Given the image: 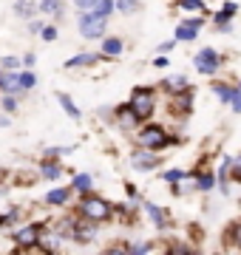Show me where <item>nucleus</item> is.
Instances as JSON below:
<instances>
[{"instance_id": "19", "label": "nucleus", "mask_w": 241, "mask_h": 255, "mask_svg": "<svg viewBox=\"0 0 241 255\" xmlns=\"http://www.w3.org/2000/svg\"><path fill=\"white\" fill-rule=\"evenodd\" d=\"M37 11H40V6L34 3V0H14V14H17V17L31 20Z\"/></svg>"}, {"instance_id": "22", "label": "nucleus", "mask_w": 241, "mask_h": 255, "mask_svg": "<svg viewBox=\"0 0 241 255\" xmlns=\"http://www.w3.org/2000/svg\"><path fill=\"white\" fill-rule=\"evenodd\" d=\"M91 184H94L91 173H77L74 179H71V190L74 193H88L91 190Z\"/></svg>"}, {"instance_id": "29", "label": "nucleus", "mask_w": 241, "mask_h": 255, "mask_svg": "<svg viewBox=\"0 0 241 255\" xmlns=\"http://www.w3.org/2000/svg\"><path fill=\"white\" fill-rule=\"evenodd\" d=\"M187 170H182V167H170V170H165L162 173V179H165L167 184H176V182H182V179H187Z\"/></svg>"}, {"instance_id": "39", "label": "nucleus", "mask_w": 241, "mask_h": 255, "mask_svg": "<svg viewBox=\"0 0 241 255\" xmlns=\"http://www.w3.org/2000/svg\"><path fill=\"white\" fill-rule=\"evenodd\" d=\"M34 63H37V57H34V54H26V57H23V65H26V68H31Z\"/></svg>"}, {"instance_id": "20", "label": "nucleus", "mask_w": 241, "mask_h": 255, "mask_svg": "<svg viewBox=\"0 0 241 255\" xmlns=\"http://www.w3.org/2000/svg\"><path fill=\"white\" fill-rule=\"evenodd\" d=\"M40 14H51V17H63L65 14V3L63 0H40Z\"/></svg>"}, {"instance_id": "28", "label": "nucleus", "mask_w": 241, "mask_h": 255, "mask_svg": "<svg viewBox=\"0 0 241 255\" xmlns=\"http://www.w3.org/2000/svg\"><path fill=\"white\" fill-rule=\"evenodd\" d=\"M17 80H20V91H23V94L31 91V88L37 85V77H34L31 71H28V68H26V71H20V74H17Z\"/></svg>"}, {"instance_id": "40", "label": "nucleus", "mask_w": 241, "mask_h": 255, "mask_svg": "<svg viewBox=\"0 0 241 255\" xmlns=\"http://www.w3.org/2000/svg\"><path fill=\"white\" fill-rule=\"evenodd\" d=\"M170 48H173V43H162V46H159V51H162V54H167Z\"/></svg>"}, {"instance_id": "35", "label": "nucleus", "mask_w": 241, "mask_h": 255, "mask_svg": "<svg viewBox=\"0 0 241 255\" xmlns=\"http://www.w3.org/2000/svg\"><path fill=\"white\" fill-rule=\"evenodd\" d=\"M97 3H100V0H74V6H77L80 11H91Z\"/></svg>"}, {"instance_id": "23", "label": "nucleus", "mask_w": 241, "mask_h": 255, "mask_svg": "<svg viewBox=\"0 0 241 255\" xmlns=\"http://www.w3.org/2000/svg\"><path fill=\"white\" fill-rule=\"evenodd\" d=\"M213 91H216V97H219L224 105H230V100L236 97V91H239V88H233V85H224V82H213Z\"/></svg>"}, {"instance_id": "13", "label": "nucleus", "mask_w": 241, "mask_h": 255, "mask_svg": "<svg viewBox=\"0 0 241 255\" xmlns=\"http://www.w3.org/2000/svg\"><path fill=\"white\" fill-rule=\"evenodd\" d=\"M0 94H23L20 91V80H17V71H3L0 68Z\"/></svg>"}, {"instance_id": "32", "label": "nucleus", "mask_w": 241, "mask_h": 255, "mask_svg": "<svg viewBox=\"0 0 241 255\" xmlns=\"http://www.w3.org/2000/svg\"><path fill=\"white\" fill-rule=\"evenodd\" d=\"M224 238H230L233 244H236V247H239V250H241V221H236V224H233V227H230V233H227V236H224Z\"/></svg>"}, {"instance_id": "17", "label": "nucleus", "mask_w": 241, "mask_h": 255, "mask_svg": "<svg viewBox=\"0 0 241 255\" xmlns=\"http://www.w3.org/2000/svg\"><path fill=\"white\" fill-rule=\"evenodd\" d=\"M40 176L43 179H48V182H54V179H60L63 176V164L57 162V159H43V164H40Z\"/></svg>"}, {"instance_id": "36", "label": "nucleus", "mask_w": 241, "mask_h": 255, "mask_svg": "<svg viewBox=\"0 0 241 255\" xmlns=\"http://www.w3.org/2000/svg\"><path fill=\"white\" fill-rule=\"evenodd\" d=\"M230 108L236 111V114H241V91H236V97L230 100Z\"/></svg>"}, {"instance_id": "31", "label": "nucleus", "mask_w": 241, "mask_h": 255, "mask_svg": "<svg viewBox=\"0 0 241 255\" xmlns=\"http://www.w3.org/2000/svg\"><path fill=\"white\" fill-rule=\"evenodd\" d=\"M139 9V0H117V11L120 14H133Z\"/></svg>"}, {"instance_id": "27", "label": "nucleus", "mask_w": 241, "mask_h": 255, "mask_svg": "<svg viewBox=\"0 0 241 255\" xmlns=\"http://www.w3.org/2000/svg\"><path fill=\"white\" fill-rule=\"evenodd\" d=\"M114 9H117V0H100V3H97V6H94L91 11H97V14H100V17H111L114 14Z\"/></svg>"}, {"instance_id": "1", "label": "nucleus", "mask_w": 241, "mask_h": 255, "mask_svg": "<svg viewBox=\"0 0 241 255\" xmlns=\"http://www.w3.org/2000/svg\"><path fill=\"white\" fill-rule=\"evenodd\" d=\"M77 216H83L88 221H97V224H105V221H111L114 216V204L108 199H102V196H94L91 190L83 193V199L77 204Z\"/></svg>"}, {"instance_id": "26", "label": "nucleus", "mask_w": 241, "mask_h": 255, "mask_svg": "<svg viewBox=\"0 0 241 255\" xmlns=\"http://www.w3.org/2000/svg\"><path fill=\"white\" fill-rule=\"evenodd\" d=\"M236 11H239V6H236V3H224L222 11L216 14V26H219V23H230V20L236 17Z\"/></svg>"}, {"instance_id": "24", "label": "nucleus", "mask_w": 241, "mask_h": 255, "mask_svg": "<svg viewBox=\"0 0 241 255\" xmlns=\"http://www.w3.org/2000/svg\"><path fill=\"white\" fill-rule=\"evenodd\" d=\"M193 179H196V190H202V193H207V190L216 187V176L213 173H193Z\"/></svg>"}, {"instance_id": "41", "label": "nucleus", "mask_w": 241, "mask_h": 255, "mask_svg": "<svg viewBox=\"0 0 241 255\" xmlns=\"http://www.w3.org/2000/svg\"><path fill=\"white\" fill-rule=\"evenodd\" d=\"M9 125V117H0V128H6Z\"/></svg>"}, {"instance_id": "15", "label": "nucleus", "mask_w": 241, "mask_h": 255, "mask_svg": "<svg viewBox=\"0 0 241 255\" xmlns=\"http://www.w3.org/2000/svg\"><path fill=\"white\" fill-rule=\"evenodd\" d=\"M142 207H145V213L150 216V221L156 224L159 230H165V227H170V221H167V213L162 207H156L153 201H142Z\"/></svg>"}, {"instance_id": "21", "label": "nucleus", "mask_w": 241, "mask_h": 255, "mask_svg": "<svg viewBox=\"0 0 241 255\" xmlns=\"http://www.w3.org/2000/svg\"><path fill=\"white\" fill-rule=\"evenodd\" d=\"M57 102L63 105V111H65V114H68L71 119H83V111L77 108V105H74V100H71L68 94H63V91H60V94H57Z\"/></svg>"}, {"instance_id": "7", "label": "nucleus", "mask_w": 241, "mask_h": 255, "mask_svg": "<svg viewBox=\"0 0 241 255\" xmlns=\"http://www.w3.org/2000/svg\"><path fill=\"white\" fill-rule=\"evenodd\" d=\"M71 241L74 244H91L94 238H97V221H88L83 216H77L74 224H71Z\"/></svg>"}, {"instance_id": "38", "label": "nucleus", "mask_w": 241, "mask_h": 255, "mask_svg": "<svg viewBox=\"0 0 241 255\" xmlns=\"http://www.w3.org/2000/svg\"><path fill=\"white\" fill-rule=\"evenodd\" d=\"M28 31L40 34V31H43V23H40V20H31V23H28Z\"/></svg>"}, {"instance_id": "25", "label": "nucleus", "mask_w": 241, "mask_h": 255, "mask_svg": "<svg viewBox=\"0 0 241 255\" xmlns=\"http://www.w3.org/2000/svg\"><path fill=\"white\" fill-rule=\"evenodd\" d=\"M176 9L179 11H204V14H207L204 0H176Z\"/></svg>"}, {"instance_id": "6", "label": "nucleus", "mask_w": 241, "mask_h": 255, "mask_svg": "<svg viewBox=\"0 0 241 255\" xmlns=\"http://www.w3.org/2000/svg\"><path fill=\"white\" fill-rule=\"evenodd\" d=\"M193 65H196L199 74H207V77H210V74H216L224 65V57L219 54L216 48H202V51L193 57Z\"/></svg>"}, {"instance_id": "42", "label": "nucleus", "mask_w": 241, "mask_h": 255, "mask_svg": "<svg viewBox=\"0 0 241 255\" xmlns=\"http://www.w3.org/2000/svg\"><path fill=\"white\" fill-rule=\"evenodd\" d=\"M239 91H241V82H239Z\"/></svg>"}, {"instance_id": "34", "label": "nucleus", "mask_w": 241, "mask_h": 255, "mask_svg": "<svg viewBox=\"0 0 241 255\" xmlns=\"http://www.w3.org/2000/svg\"><path fill=\"white\" fill-rule=\"evenodd\" d=\"M40 37H43L46 43H54V40H57V26H43V31H40Z\"/></svg>"}, {"instance_id": "10", "label": "nucleus", "mask_w": 241, "mask_h": 255, "mask_svg": "<svg viewBox=\"0 0 241 255\" xmlns=\"http://www.w3.org/2000/svg\"><path fill=\"white\" fill-rule=\"evenodd\" d=\"M114 119H117V125H120L122 130H136V128L142 125V119L133 114L130 105H120V108L114 111Z\"/></svg>"}, {"instance_id": "16", "label": "nucleus", "mask_w": 241, "mask_h": 255, "mask_svg": "<svg viewBox=\"0 0 241 255\" xmlns=\"http://www.w3.org/2000/svg\"><path fill=\"white\" fill-rule=\"evenodd\" d=\"M71 187H57V190L46 193V204H51V207H65L68 201H71Z\"/></svg>"}, {"instance_id": "8", "label": "nucleus", "mask_w": 241, "mask_h": 255, "mask_svg": "<svg viewBox=\"0 0 241 255\" xmlns=\"http://www.w3.org/2000/svg\"><path fill=\"white\" fill-rule=\"evenodd\" d=\"M159 162H162L159 153L156 150H148V147H142V150H133V153H130V164H133L136 173H150V170H156Z\"/></svg>"}, {"instance_id": "14", "label": "nucleus", "mask_w": 241, "mask_h": 255, "mask_svg": "<svg viewBox=\"0 0 241 255\" xmlns=\"http://www.w3.org/2000/svg\"><path fill=\"white\" fill-rule=\"evenodd\" d=\"M187 88H190V80H187L185 74H173V77L162 80V91H167V94H182Z\"/></svg>"}, {"instance_id": "18", "label": "nucleus", "mask_w": 241, "mask_h": 255, "mask_svg": "<svg viewBox=\"0 0 241 255\" xmlns=\"http://www.w3.org/2000/svg\"><path fill=\"white\" fill-rule=\"evenodd\" d=\"M97 60H102V54L83 51V54H77V57H71V60H65V68H88V65H94Z\"/></svg>"}, {"instance_id": "37", "label": "nucleus", "mask_w": 241, "mask_h": 255, "mask_svg": "<svg viewBox=\"0 0 241 255\" xmlns=\"http://www.w3.org/2000/svg\"><path fill=\"white\" fill-rule=\"evenodd\" d=\"M167 63H170V60H167L165 54H156V60H153V65H156V68H165Z\"/></svg>"}, {"instance_id": "12", "label": "nucleus", "mask_w": 241, "mask_h": 255, "mask_svg": "<svg viewBox=\"0 0 241 255\" xmlns=\"http://www.w3.org/2000/svg\"><path fill=\"white\" fill-rule=\"evenodd\" d=\"M125 51V43H122V37H102V60H114V57H120Z\"/></svg>"}, {"instance_id": "3", "label": "nucleus", "mask_w": 241, "mask_h": 255, "mask_svg": "<svg viewBox=\"0 0 241 255\" xmlns=\"http://www.w3.org/2000/svg\"><path fill=\"white\" fill-rule=\"evenodd\" d=\"M77 26H80L83 40H102L105 31H108V20L100 17L97 11H83V14L77 17Z\"/></svg>"}, {"instance_id": "4", "label": "nucleus", "mask_w": 241, "mask_h": 255, "mask_svg": "<svg viewBox=\"0 0 241 255\" xmlns=\"http://www.w3.org/2000/svg\"><path fill=\"white\" fill-rule=\"evenodd\" d=\"M128 105L133 108V114L145 122V119H150L153 111H156V91H153V88H133Z\"/></svg>"}, {"instance_id": "33", "label": "nucleus", "mask_w": 241, "mask_h": 255, "mask_svg": "<svg viewBox=\"0 0 241 255\" xmlns=\"http://www.w3.org/2000/svg\"><path fill=\"white\" fill-rule=\"evenodd\" d=\"M20 63H23V60H17V57H3V60H0V68H3V71H17Z\"/></svg>"}, {"instance_id": "9", "label": "nucleus", "mask_w": 241, "mask_h": 255, "mask_svg": "<svg viewBox=\"0 0 241 255\" xmlns=\"http://www.w3.org/2000/svg\"><path fill=\"white\" fill-rule=\"evenodd\" d=\"M204 26V17H182V23L176 26V40H185V43H193L199 31Z\"/></svg>"}, {"instance_id": "11", "label": "nucleus", "mask_w": 241, "mask_h": 255, "mask_svg": "<svg viewBox=\"0 0 241 255\" xmlns=\"http://www.w3.org/2000/svg\"><path fill=\"white\" fill-rule=\"evenodd\" d=\"M170 105H173V114H182V117H187L190 111H193V91L187 88V91L182 94H173V100H170Z\"/></svg>"}, {"instance_id": "30", "label": "nucleus", "mask_w": 241, "mask_h": 255, "mask_svg": "<svg viewBox=\"0 0 241 255\" xmlns=\"http://www.w3.org/2000/svg\"><path fill=\"white\" fill-rule=\"evenodd\" d=\"M0 108L6 111V114H14V111L20 108V100H17V94H3V100H0Z\"/></svg>"}, {"instance_id": "2", "label": "nucleus", "mask_w": 241, "mask_h": 255, "mask_svg": "<svg viewBox=\"0 0 241 255\" xmlns=\"http://www.w3.org/2000/svg\"><path fill=\"white\" fill-rule=\"evenodd\" d=\"M136 145L148 147V150H165V147H170V145H179V139L167 136V130L162 125H145V128H139V133H136Z\"/></svg>"}, {"instance_id": "5", "label": "nucleus", "mask_w": 241, "mask_h": 255, "mask_svg": "<svg viewBox=\"0 0 241 255\" xmlns=\"http://www.w3.org/2000/svg\"><path fill=\"white\" fill-rule=\"evenodd\" d=\"M43 233H46V224H40V221H34V224H23V227L11 236V241L17 244L20 253H26V250H31V247L40 244Z\"/></svg>"}]
</instances>
